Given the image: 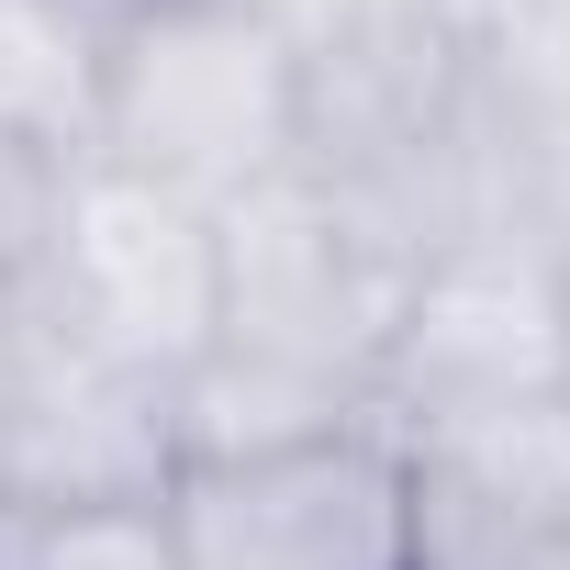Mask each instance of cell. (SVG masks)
Returning <instances> with one entry per match:
<instances>
[{"mask_svg": "<svg viewBox=\"0 0 570 570\" xmlns=\"http://www.w3.org/2000/svg\"><path fill=\"white\" fill-rule=\"evenodd\" d=\"M68 168H79V146L0 124V314H23L35 279H46V246H57V213H68Z\"/></svg>", "mask_w": 570, "mask_h": 570, "instance_id": "ba28073f", "label": "cell"}, {"mask_svg": "<svg viewBox=\"0 0 570 570\" xmlns=\"http://www.w3.org/2000/svg\"><path fill=\"white\" fill-rule=\"evenodd\" d=\"M213 268H224V303H213V358L279 370L303 392L370 403L381 392V347L403 314V268L303 179L279 168L246 202L213 213Z\"/></svg>", "mask_w": 570, "mask_h": 570, "instance_id": "7a4b0ae2", "label": "cell"}, {"mask_svg": "<svg viewBox=\"0 0 570 570\" xmlns=\"http://www.w3.org/2000/svg\"><path fill=\"white\" fill-rule=\"evenodd\" d=\"M559 358H570V257H559Z\"/></svg>", "mask_w": 570, "mask_h": 570, "instance_id": "8fae6325", "label": "cell"}, {"mask_svg": "<svg viewBox=\"0 0 570 570\" xmlns=\"http://www.w3.org/2000/svg\"><path fill=\"white\" fill-rule=\"evenodd\" d=\"M90 168H124L190 213L292 168V35L268 0H157L90 46Z\"/></svg>", "mask_w": 570, "mask_h": 570, "instance_id": "6da1fadb", "label": "cell"}, {"mask_svg": "<svg viewBox=\"0 0 570 570\" xmlns=\"http://www.w3.org/2000/svg\"><path fill=\"white\" fill-rule=\"evenodd\" d=\"M213 303H224V268H213V213L124 179V168H68V213H57V246H46V279H35V325L79 336L90 358L112 370H146V381H190L213 358Z\"/></svg>", "mask_w": 570, "mask_h": 570, "instance_id": "277c9868", "label": "cell"}, {"mask_svg": "<svg viewBox=\"0 0 570 570\" xmlns=\"http://www.w3.org/2000/svg\"><path fill=\"white\" fill-rule=\"evenodd\" d=\"M179 470L168 381L90 358L79 336L12 314V436H0V503H157Z\"/></svg>", "mask_w": 570, "mask_h": 570, "instance_id": "8992f818", "label": "cell"}, {"mask_svg": "<svg viewBox=\"0 0 570 570\" xmlns=\"http://www.w3.org/2000/svg\"><path fill=\"white\" fill-rule=\"evenodd\" d=\"M157 503L179 570H414V470L381 414L303 448L168 470Z\"/></svg>", "mask_w": 570, "mask_h": 570, "instance_id": "3957f363", "label": "cell"}, {"mask_svg": "<svg viewBox=\"0 0 570 570\" xmlns=\"http://www.w3.org/2000/svg\"><path fill=\"white\" fill-rule=\"evenodd\" d=\"M570 392L559 358V257L548 246H448L403 279V314L381 347V392L370 414L392 436L414 425H459V414H503V403H548Z\"/></svg>", "mask_w": 570, "mask_h": 570, "instance_id": "5b68a950", "label": "cell"}, {"mask_svg": "<svg viewBox=\"0 0 570 570\" xmlns=\"http://www.w3.org/2000/svg\"><path fill=\"white\" fill-rule=\"evenodd\" d=\"M0 570H179L168 503H0Z\"/></svg>", "mask_w": 570, "mask_h": 570, "instance_id": "52a82bcc", "label": "cell"}, {"mask_svg": "<svg viewBox=\"0 0 570 570\" xmlns=\"http://www.w3.org/2000/svg\"><path fill=\"white\" fill-rule=\"evenodd\" d=\"M35 12H46V23H68L79 46H112L135 12H157V0H35Z\"/></svg>", "mask_w": 570, "mask_h": 570, "instance_id": "9c48e42d", "label": "cell"}, {"mask_svg": "<svg viewBox=\"0 0 570 570\" xmlns=\"http://www.w3.org/2000/svg\"><path fill=\"white\" fill-rule=\"evenodd\" d=\"M0 436H12V314H0Z\"/></svg>", "mask_w": 570, "mask_h": 570, "instance_id": "30bf717a", "label": "cell"}]
</instances>
